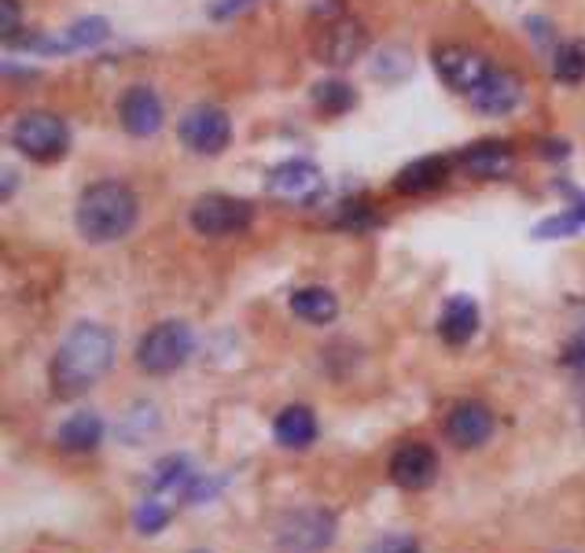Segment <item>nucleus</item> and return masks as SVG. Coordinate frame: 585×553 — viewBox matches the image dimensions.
Listing matches in <instances>:
<instances>
[{
    "label": "nucleus",
    "mask_w": 585,
    "mask_h": 553,
    "mask_svg": "<svg viewBox=\"0 0 585 553\" xmlns=\"http://www.w3.org/2000/svg\"><path fill=\"white\" fill-rule=\"evenodd\" d=\"M457 166L479 181L504 177L512 170V148L504 145V140H479V145L464 148L457 155Z\"/></svg>",
    "instance_id": "14"
},
{
    "label": "nucleus",
    "mask_w": 585,
    "mask_h": 553,
    "mask_svg": "<svg viewBox=\"0 0 585 553\" xmlns=\"http://www.w3.org/2000/svg\"><path fill=\"white\" fill-rule=\"evenodd\" d=\"M12 185H15V174L12 170H4V196H12Z\"/></svg>",
    "instance_id": "30"
},
{
    "label": "nucleus",
    "mask_w": 585,
    "mask_h": 553,
    "mask_svg": "<svg viewBox=\"0 0 585 553\" xmlns=\"http://www.w3.org/2000/svg\"><path fill=\"white\" fill-rule=\"evenodd\" d=\"M493 64L482 53H476V48L468 45H438L435 48V70L438 78L446 82L453 93L468 96L471 89H476L482 78H487V70Z\"/></svg>",
    "instance_id": "9"
},
{
    "label": "nucleus",
    "mask_w": 585,
    "mask_h": 553,
    "mask_svg": "<svg viewBox=\"0 0 585 553\" xmlns=\"http://www.w3.org/2000/svg\"><path fill=\"white\" fill-rule=\"evenodd\" d=\"M191 347H196V336L185 321H159L137 344V366L148 377H169L191 358Z\"/></svg>",
    "instance_id": "3"
},
{
    "label": "nucleus",
    "mask_w": 585,
    "mask_h": 553,
    "mask_svg": "<svg viewBox=\"0 0 585 553\" xmlns=\"http://www.w3.org/2000/svg\"><path fill=\"white\" fill-rule=\"evenodd\" d=\"M118 123L129 137H151L163 129V100L155 96V89L133 85L126 89L118 100Z\"/></svg>",
    "instance_id": "13"
},
{
    "label": "nucleus",
    "mask_w": 585,
    "mask_h": 553,
    "mask_svg": "<svg viewBox=\"0 0 585 553\" xmlns=\"http://www.w3.org/2000/svg\"><path fill=\"white\" fill-rule=\"evenodd\" d=\"M493 436V410L479 399H464L449 410L446 439L460 450H479Z\"/></svg>",
    "instance_id": "11"
},
{
    "label": "nucleus",
    "mask_w": 585,
    "mask_h": 553,
    "mask_svg": "<svg viewBox=\"0 0 585 553\" xmlns=\"http://www.w3.org/2000/svg\"><path fill=\"white\" fill-rule=\"evenodd\" d=\"M137 215L140 204L133 188L122 185V181H96L78 196L74 226L89 244H115L137 226Z\"/></svg>",
    "instance_id": "2"
},
{
    "label": "nucleus",
    "mask_w": 585,
    "mask_h": 553,
    "mask_svg": "<svg viewBox=\"0 0 585 553\" xmlns=\"http://www.w3.org/2000/svg\"><path fill=\"white\" fill-rule=\"evenodd\" d=\"M365 553H420V542L406 535V531H387L376 542H368Z\"/></svg>",
    "instance_id": "26"
},
{
    "label": "nucleus",
    "mask_w": 585,
    "mask_h": 553,
    "mask_svg": "<svg viewBox=\"0 0 585 553\" xmlns=\"http://www.w3.org/2000/svg\"><path fill=\"white\" fill-rule=\"evenodd\" d=\"M110 366H115V336H110V329L96 325V321H78L59 344L48 380H52V391L59 399H78L93 384H100Z\"/></svg>",
    "instance_id": "1"
},
{
    "label": "nucleus",
    "mask_w": 585,
    "mask_h": 553,
    "mask_svg": "<svg viewBox=\"0 0 585 553\" xmlns=\"http://www.w3.org/2000/svg\"><path fill=\"white\" fill-rule=\"evenodd\" d=\"M390 480L401 491H428L438 480V454L428 442H401L390 454Z\"/></svg>",
    "instance_id": "10"
},
{
    "label": "nucleus",
    "mask_w": 585,
    "mask_h": 553,
    "mask_svg": "<svg viewBox=\"0 0 585 553\" xmlns=\"http://www.w3.org/2000/svg\"><path fill=\"white\" fill-rule=\"evenodd\" d=\"M291 314L309 321V325H328V321H336L339 314V299L320 285L299 288L295 296H291Z\"/></svg>",
    "instance_id": "20"
},
{
    "label": "nucleus",
    "mask_w": 585,
    "mask_h": 553,
    "mask_svg": "<svg viewBox=\"0 0 585 553\" xmlns=\"http://www.w3.org/2000/svg\"><path fill=\"white\" fill-rule=\"evenodd\" d=\"M446 177H449V159L428 155V159H417V163L401 166L395 177V188L406 196H423V193H435V188L446 185Z\"/></svg>",
    "instance_id": "16"
},
{
    "label": "nucleus",
    "mask_w": 585,
    "mask_h": 553,
    "mask_svg": "<svg viewBox=\"0 0 585 553\" xmlns=\"http://www.w3.org/2000/svg\"><path fill=\"white\" fill-rule=\"evenodd\" d=\"M12 145L34 163H56L70 148V129L52 111H26L12 129Z\"/></svg>",
    "instance_id": "4"
},
{
    "label": "nucleus",
    "mask_w": 585,
    "mask_h": 553,
    "mask_svg": "<svg viewBox=\"0 0 585 553\" xmlns=\"http://www.w3.org/2000/svg\"><path fill=\"white\" fill-rule=\"evenodd\" d=\"M361 53H365V26H361L354 15L336 12L325 26H320V37H317L320 64L350 67Z\"/></svg>",
    "instance_id": "8"
},
{
    "label": "nucleus",
    "mask_w": 585,
    "mask_h": 553,
    "mask_svg": "<svg viewBox=\"0 0 585 553\" xmlns=\"http://www.w3.org/2000/svg\"><path fill=\"white\" fill-rule=\"evenodd\" d=\"M196 476H199V469L191 465L185 454H174V458H163V461L155 465L151 487H155L159 495H185Z\"/></svg>",
    "instance_id": "21"
},
{
    "label": "nucleus",
    "mask_w": 585,
    "mask_h": 553,
    "mask_svg": "<svg viewBox=\"0 0 585 553\" xmlns=\"http://www.w3.org/2000/svg\"><path fill=\"white\" fill-rule=\"evenodd\" d=\"M169 517H174V509L159 498H140L133 509V525L140 535H159V531L169 525Z\"/></svg>",
    "instance_id": "24"
},
{
    "label": "nucleus",
    "mask_w": 585,
    "mask_h": 553,
    "mask_svg": "<svg viewBox=\"0 0 585 553\" xmlns=\"http://www.w3.org/2000/svg\"><path fill=\"white\" fill-rule=\"evenodd\" d=\"M336 539V517L328 509H299L277 528V546L284 553H320Z\"/></svg>",
    "instance_id": "7"
},
{
    "label": "nucleus",
    "mask_w": 585,
    "mask_h": 553,
    "mask_svg": "<svg viewBox=\"0 0 585 553\" xmlns=\"http://www.w3.org/2000/svg\"><path fill=\"white\" fill-rule=\"evenodd\" d=\"M571 210L585 221V196H574V207H571Z\"/></svg>",
    "instance_id": "29"
},
{
    "label": "nucleus",
    "mask_w": 585,
    "mask_h": 553,
    "mask_svg": "<svg viewBox=\"0 0 585 553\" xmlns=\"http://www.w3.org/2000/svg\"><path fill=\"white\" fill-rule=\"evenodd\" d=\"M523 100V82L512 70H501V67H490L487 78L468 93V104L479 111V115H508V111H516Z\"/></svg>",
    "instance_id": "12"
},
{
    "label": "nucleus",
    "mask_w": 585,
    "mask_h": 553,
    "mask_svg": "<svg viewBox=\"0 0 585 553\" xmlns=\"http://www.w3.org/2000/svg\"><path fill=\"white\" fill-rule=\"evenodd\" d=\"M552 74L563 85H578L585 82V42H568L557 48L552 56Z\"/></svg>",
    "instance_id": "22"
},
{
    "label": "nucleus",
    "mask_w": 585,
    "mask_h": 553,
    "mask_svg": "<svg viewBox=\"0 0 585 553\" xmlns=\"http://www.w3.org/2000/svg\"><path fill=\"white\" fill-rule=\"evenodd\" d=\"M247 4H250V0H218V4L210 8V15H214V19H225V15H236V12H244Z\"/></svg>",
    "instance_id": "28"
},
{
    "label": "nucleus",
    "mask_w": 585,
    "mask_h": 553,
    "mask_svg": "<svg viewBox=\"0 0 585 553\" xmlns=\"http://www.w3.org/2000/svg\"><path fill=\"white\" fill-rule=\"evenodd\" d=\"M272 439L288 450H306L317 439V417L309 406H284L272 420Z\"/></svg>",
    "instance_id": "18"
},
{
    "label": "nucleus",
    "mask_w": 585,
    "mask_h": 553,
    "mask_svg": "<svg viewBox=\"0 0 585 553\" xmlns=\"http://www.w3.org/2000/svg\"><path fill=\"white\" fill-rule=\"evenodd\" d=\"M250 221H255V207H250L247 199L221 196V193L196 199L188 210V226L196 229L199 237H210V240L244 233V229H250Z\"/></svg>",
    "instance_id": "5"
},
{
    "label": "nucleus",
    "mask_w": 585,
    "mask_h": 553,
    "mask_svg": "<svg viewBox=\"0 0 585 553\" xmlns=\"http://www.w3.org/2000/svg\"><path fill=\"white\" fill-rule=\"evenodd\" d=\"M479 332V307L471 303L468 296H453L446 307H442L438 318V336L446 339L449 347L471 344V336Z\"/></svg>",
    "instance_id": "17"
},
{
    "label": "nucleus",
    "mask_w": 585,
    "mask_h": 553,
    "mask_svg": "<svg viewBox=\"0 0 585 553\" xmlns=\"http://www.w3.org/2000/svg\"><path fill=\"white\" fill-rule=\"evenodd\" d=\"M0 8H4V30H0V34H4V42H19V0H0Z\"/></svg>",
    "instance_id": "27"
},
{
    "label": "nucleus",
    "mask_w": 585,
    "mask_h": 553,
    "mask_svg": "<svg viewBox=\"0 0 585 553\" xmlns=\"http://www.w3.org/2000/svg\"><path fill=\"white\" fill-rule=\"evenodd\" d=\"M582 226H585V221L574 215V210H563V215H552V218L538 221V226H534V237H538V240H563V237L578 233Z\"/></svg>",
    "instance_id": "25"
},
{
    "label": "nucleus",
    "mask_w": 585,
    "mask_h": 553,
    "mask_svg": "<svg viewBox=\"0 0 585 553\" xmlns=\"http://www.w3.org/2000/svg\"><path fill=\"white\" fill-rule=\"evenodd\" d=\"M177 137H180V145L196 155H221L232 140V123L221 107L199 104L185 111V118H180V126H177Z\"/></svg>",
    "instance_id": "6"
},
{
    "label": "nucleus",
    "mask_w": 585,
    "mask_h": 553,
    "mask_svg": "<svg viewBox=\"0 0 585 553\" xmlns=\"http://www.w3.org/2000/svg\"><path fill=\"white\" fill-rule=\"evenodd\" d=\"M354 89L347 82H336V78H328V82L314 85V104L317 111H325V115H342V111L354 107Z\"/></svg>",
    "instance_id": "23"
},
{
    "label": "nucleus",
    "mask_w": 585,
    "mask_h": 553,
    "mask_svg": "<svg viewBox=\"0 0 585 553\" xmlns=\"http://www.w3.org/2000/svg\"><path fill=\"white\" fill-rule=\"evenodd\" d=\"M269 193L280 199H309L320 193V170L306 159H295V163H284L269 174Z\"/></svg>",
    "instance_id": "15"
},
{
    "label": "nucleus",
    "mask_w": 585,
    "mask_h": 553,
    "mask_svg": "<svg viewBox=\"0 0 585 553\" xmlns=\"http://www.w3.org/2000/svg\"><path fill=\"white\" fill-rule=\"evenodd\" d=\"M100 439H104V420H100L93 410L70 414L56 431L59 450H67V454H89V450L100 447Z\"/></svg>",
    "instance_id": "19"
}]
</instances>
